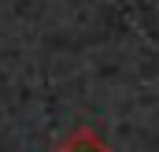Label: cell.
<instances>
[{"mask_svg":"<svg viewBox=\"0 0 159 152\" xmlns=\"http://www.w3.org/2000/svg\"><path fill=\"white\" fill-rule=\"evenodd\" d=\"M67 152H107V149H104V145H96V141H93V145H89V149H67Z\"/></svg>","mask_w":159,"mask_h":152,"instance_id":"obj_1","label":"cell"}]
</instances>
